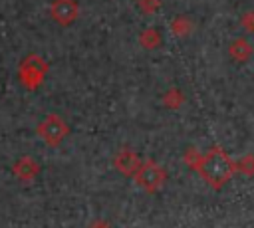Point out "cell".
<instances>
[{
  "label": "cell",
  "mask_w": 254,
  "mask_h": 228,
  "mask_svg": "<svg viewBox=\"0 0 254 228\" xmlns=\"http://www.w3.org/2000/svg\"><path fill=\"white\" fill-rule=\"evenodd\" d=\"M48 73V61L38 56V54H30L22 59L20 67H18V75H20V81L26 89L34 91L36 87L42 85L44 77Z\"/></svg>",
  "instance_id": "7a4b0ae2"
},
{
  "label": "cell",
  "mask_w": 254,
  "mask_h": 228,
  "mask_svg": "<svg viewBox=\"0 0 254 228\" xmlns=\"http://www.w3.org/2000/svg\"><path fill=\"white\" fill-rule=\"evenodd\" d=\"M36 133L44 139V143H46L48 147H58V145L67 137L69 127H67V123H65L60 115L50 113V115L38 125Z\"/></svg>",
  "instance_id": "277c9868"
},
{
  "label": "cell",
  "mask_w": 254,
  "mask_h": 228,
  "mask_svg": "<svg viewBox=\"0 0 254 228\" xmlns=\"http://www.w3.org/2000/svg\"><path fill=\"white\" fill-rule=\"evenodd\" d=\"M163 101H165L169 107H173V109H175V107H179V103L183 101V95H181L177 89H171V91H167V95H165V99H163Z\"/></svg>",
  "instance_id": "7c38bea8"
},
{
  "label": "cell",
  "mask_w": 254,
  "mask_h": 228,
  "mask_svg": "<svg viewBox=\"0 0 254 228\" xmlns=\"http://www.w3.org/2000/svg\"><path fill=\"white\" fill-rule=\"evenodd\" d=\"M194 169L198 171L200 178H202L210 188H214V190H220V188L234 176V172H236L234 161H232L230 155H228L222 147H218V145L210 147L204 155H200V159H198V163H196Z\"/></svg>",
  "instance_id": "6da1fadb"
},
{
  "label": "cell",
  "mask_w": 254,
  "mask_h": 228,
  "mask_svg": "<svg viewBox=\"0 0 254 228\" xmlns=\"http://www.w3.org/2000/svg\"><path fill=\"white\" fill-rule=\"evenodd\" d=\"M141 2V8L147 12V14H151V12H155L157 8H159V0H139Z\"/></svg>",
  "instance_id": "5bb4252c"
},
{
  "label": "cell",
  "mask_w": 254,
  "mask_h": 228,
  "mask_svg": "<svg viewBox=\"0 0 254 228\" xmlns=\"http://www.w3.org/2000/svg\"><path fill=\"white\" fill-rule=\"evenodd\" d=\"M89 228H109V224H107L105 220H101V218H97V220H93V222L89 224Z\"/></svg>",
  "instance_id": "9a60e30c"
},
{
  "label": "cell",
  "mask_w": 254,
  "mask_h": 228,
  "mask_svg": "<svg viewBox=\"0 0 254 228\" xmlns=\"http://www.w3.org/2000/svg\"><path fill=\"white\" fill-rule=\"evenodd\" d=\"M12 172H14V176H16L18 180L30 182V180H34V178L38 176V172H40V163H38L34 157L24 155V157H20V159L14 163Z\"/></svg>",
  "instance_id": "52a82bcc"
},
{
  "label": "cell",
  "mask_w": 254,
  "mask_h": 228,
  "mask_svg": "<svg viewBox=\"0 0 254 228\" xmlns=\"http://www.w3.org/2000/svg\"><path fill=\"white\" fill-rule=\"evenodd\" d=\"M240 24H242V26H244L248 32H254V12H246V14L242 16Z\"/></svg>",
  "instance_id": "4fadbf2b"
},
{
  "label": "cell",
  "mask_w": 254,
  "mask_h": 228,
  "mask_svg": "<svg viewBox=\"0 0 254 228\" xmlns=\"http://www.w3.org/2000/svg\"><path fill=\"white\" fill-rule=\"evenodd\" d=\"M173 34H177V36H187L189 32H190V22L187 20V18H177L175 22H173Z\"/></svg>",
  "instance_id": "8fae6325"
},
{
  "label": "cell",
  "mask_w": 254,
  "mask_h": 228,
  "mask_svg": "<svg viewBox=\"0 0 254 228\" xmlns=\"http://www.w3.org/2000/svg\"><path fill=\"white\" fill-rule=\"evenodd\" d=\"M141 157L133 151V149H121L115 157H113V167L123 174V176H127V178H133L135 176V172L139 171V167H141Z\"/></svg>",
  "instance_id": "8992f818"
},
{
  "label": "cell",
  "mask_w": 254,
  "mask_h": 228,
  "mask_svg": "<svg viewBox=\"0 0 254 228\" xmlns=\"http://www.w3.org/2000/svg\"><path fill=\"white\" fill-rule=\"evenodd\" d=\"M139 42H141L143 48L153 50V48H157L161 44V34L155 28H145L143 34H141V38H139Z\"/></svg>",
  "instance_id": "9c48e42d"
},
{
  "label": "cell",
  "mask_w": 254,
  "mask_h": 228,
  "mask_svg": "<svg viewBox=\"0 0 254 228\" xmlns=\"http://www.w3.org/2000/svg\"><path fill=\"white\" fill-rule=\"evenodd\" d=\"M228 54H230V57H234L236 61H248L250 56L254 54V48H252L250 42H246L244 38H236L234 42H230Z\"/></svg>",
  "instance_id": "ba28073f"
},
{
  "label": "cell",
  "mask_w": 254,
  "mask_h": 228,
  "mask_svg": "<svg viewBox=\"0 0 254 228\" xmlns=\"http://www.w3.org/2000/svg\"><path fill=\"white\" fill-rule=\"evenodd\" d=\"M135 182L145 190V192H157L165 180H167V171L153 159H147L141 163L139 171L135 172Z\"/></svg>",
  "instance_id": "3957f363"
},
{
  "label": "cell",
  "mask_w": 254,
  "mask_h": 228,
  "mask_svg": "<svg viewBox=\"0 0 254 228\" xmlns=\"http://www.w3.org/2000/svg\"><path fill=\"white\" fill-rule=\"evenodd\" d=\"M234 169L244 176H254V155H244L238 161H234Z\"/></svg>",
  "instance_id": "30bf717a"
},
{
  "label": "cell",
  "mask_w": 254,
  "mask_h": 228,
  "mask_svg": "<svg viewBox=\"0 0 254 228\" xmlns=\"http://www.w3.org/2000/svg\"><path fill=\"white\" fill-rule=\"evenodd\" d=\"M50 16L60 26H71L79 16V4L75 0H52Z\"/></svg>",
  "instance_id": "5b68a950"
}]
</instances>
